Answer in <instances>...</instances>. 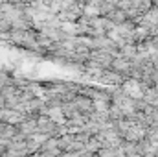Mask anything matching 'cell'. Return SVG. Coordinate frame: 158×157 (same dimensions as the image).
I'll return each instance as SVG.
<instances>
[{"instance_id": "cell-6", "label": "cell", "mask_w": 158, "mask_h": 157, "mask_svg": "<svg viewBox=\"0 0 158 157\" xmlns=\"http://www.w3.org/2000/svg\"><path fill=\"white\" fill-rule=\"evenodd\" d=\"M112 69H116L118 72H123V70L129 69V63L123 61V59H114V61H112Z\"/></svg>"}, {"instance_id": "cell-2", "label": "cell", "mask_w": 158, "mask_h": 157, "mask_svg": "<svg viewBox=\"0 0 158 157\" xmlns=\"http://www.w3.org/2000/svg\"><path fill=\"white\" fill-rule=\"evenodd\" d=\"M19 131H20L19 126H15V124H6L4 129H2V133H0V139H2V141H13Z\"/></svg>"}, {"instance_id": "cell-8", "label": "cell", "mask_w": 158, "mask_h": 157, "mask_svg": "<svg viewBox=\"0 0 158 157\" xmlns=\"http://www.w3.org/2000/svg\"><path fill=\"white\" fill-rule=\"evenodd\" d=\"M6 2H9V0H0V6H4Z\"/></svg>"}, {"instance_id": "cell-7", "label": "cell", "mask_w": 158, "mask_h": 157, "mask_svg": "<svg viewBox=\"0 0 158 157\" xmlns=\"http://www.w3.org/2000/svg\"><path fill=\"white\" fill-rule=\"evenodd\" d=\"M4 107H6V96L0 92V109H4Z\"/></svg>"}, {"instance_id": "cell-1", "label": "cell", "mask_w": 158, "mask_h": 157, "mask_svg": "<svg viewBox=\"0 0 158 157\" xmlns=\"http://www.w3.org/2000/svg\"><path fill=\"white\" fill-rule=\"evenodd\" d=\"M74 104L77 105L79 111H81V113H85V115H88V113H92V111H94V98L85 96V94H81V92L74 98Z\"/></svg>"}, {"instance_id": "cell-5", "label": "cell", "mask_w": 158, "mask_h": 157, "mask_svg": "<svg viewBox=\"0 0 158 157\" xmlns=\"http://www.w3.org/2000/svg\"><path fill=\"white\" fill-rule=\"evenodd\" d=\"M112 22H123V19H125V13H121V11H118V9H112L109 15H107Z\"/></svg>"}, {"instance_id": "cell-3", "label": "cell", "mask_w": 158, "mask_h": 157, "mask_svg": "<svg viewBox=\"0 0 158 157\" xmlns=\"http://www.w3.org/2000/svg\"><path fill=\"white\" fill-rule=\"evenodd\" d=\"M63 32L66 34V35H70V37H74V35H77V22H72V20H66V22H63Z\"/></svg>"}, {"instance_id": "cell-4", "label": "cell", "mask_w": 158, "mask_h": 157, "mask_svg": "<svg viewBox=\"0 0 158 157\" xmlns=\"http://www.w3.org/2000/svg\"><path fill=\"white\" fill-rule=\"evenodd\" d=\"M85 15H88V17H99L101 9L96 4H85Z\"/></svg>"}]
</instances>
